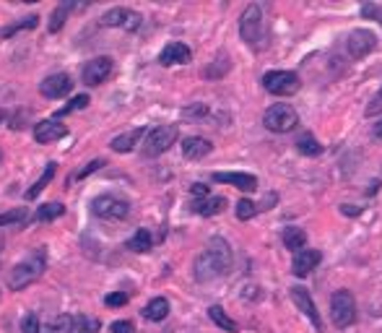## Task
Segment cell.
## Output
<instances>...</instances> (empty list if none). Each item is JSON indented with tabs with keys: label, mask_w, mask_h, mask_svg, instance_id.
<instances>
[{
	"label": "cell",
	"mask_w": 382,
	"mask_h": 333,
	"mask_svg": "<svg viewBox=\"0 0 382 333\" xmlns=\"http://www.w3.org/2000/svg\"><path fill=\"white\" fill-rule=\"evenodd\" d=\"M232 268V248L224 237H213L209 239L206 250L195 258V266H193V274H195L198 281H213L219 276L229 274Z\"/></svg>",
	"instance_id": "obj_1"
},
{
	"label": "cell",
	"mask_w": 382,
	"mask_h": 333,
	"mask_svg": "<svg viewBox=\"0 0 382 333\" xmlns=\"http://www.w3.org/2000/svg\"><path fill=\"white\" fill-rule=\"evenodd\" d=\"M45 263H47V253L45 248H39V253H34L32 258H26V261L13 266V271L8 274V286H11L13 292H21L26 286H32L42 276V271H45Z\"/></svg>",
	"instance_id": "obj_2"
},
{
	"label": "cell",
	"mask_w": 382,
	"mask_h": 333,
	"mask_svg": "<svg viewBox=\"0 0 382 333\" xmlns=\"http://www.w3.org/2000/svg\"><path fill=\"white\" fill-rule=\"evenodd\" d=\"M240 36L250 47H260L263 45L266 34H263V8L260 6L250 3L242 11V16H240Z\"/></svg>",
	"instance_id": "obj_3"
},
{
	"label": "cell",
	"mask_w": 382,
	"mask_h": 333,
	"mask_svg": "<svg viewBox=\"0 0 382 333\" xmlns=\"http://www.w3.org/2000/svg\"><path fill=\"white\" fill-rule=\"evenodd\" d=\"M180 138V131H177V125H156L153 131H149L146 136V141H143V156H162L164 151H169L174 143Z\"/></svg>",
	"instance_id": "obj_4"
},
{
	"label": "cell",
	"mask_w": 382,
	"mask_h": 333,
	"mask_svg": "<svg viewBox=\"0 0 382 333\" xmlns=\"http://www.w3.org/2000/svg\"><path fill=\"white\" fill-rule=\"evenodd\" d=\"M92 214L99 216V219H107V222H120V219L130 216V203L120 195L105 193V195H96L92 201Z\"/></svg>",
	"instance_id": "obj_5"
},
{
	"label": "cell",
	"mask_w": 382,
	"mask_h": 333,
	"mask_svg": "<svg viewBox=\"0 0 382 333\" xmlns=\"http://www.w3.org/2000/svg\"><path fill=\"white\" fill-rule=\"evenodd\" d=\"M330 318H333L336 328H348L357 323V302L348 289H338L330 297Z\"/></svg>",
	"instance_id": "obj_6"
},
{
	"label": "cell",
	"mask_w": 382,
	"mask_h": 333,
	"mask_svg": "<svg viewBox=\"0 0 382 333\" xmlns=\"http://www.w3.org/2000/svg\"><path fill=\"white\" fill-rule=\"evenodd\" d=\"M263 125L270 133H291L299 125V115L291 105H273L263 115Z\"/></svg>",
	"instance_id": "obj_7"
},
{
	"label": "cell",
	"mask_w": 382,
	"mask_h": 333,
	"mask_svg": "<svg viewBox=\"0 0 382 333\" xmlns=\"http://www.w3.org/2000/svg\"><path fill=\"white\" fill-rule=\"evenodd\" d=\"M263 89H266L268 94L291 96L301 89V81L294 71H270L263 76Z\"/></svg>",
	"instance_id": "obj_8"
},
{
	"label": "cell",
	"mask_w": 382,
	"mask_h": 333,
	"mask_svg": "<svg viewBox=\"0 0 382 333\" xmlns=\"http://www.w3.org/2000/svg\"><path fill=\"white\" fill-rule=\"evenodd\" d=\"M102 26L107 29H125V32H138L143 26V16L130 8H109L102 16Z\"/></svg>",
	"instance_id": "obj_9"
},
{
	"label": "cell",
	"mask_w": 382,
	"mask_h": 333,
	"mask_svg": "<svg viewBox=\"0 0 382 333\" xmlns=\"http://www.w3.org/2000/svg\"><path fill=\"white\" fill-rule=\"evenodd\" d=\"M112 71H115V60L107 58V55H99V58H92L83 65L81 78L86 86H99V83H105L112 76Z\"/></svg>",
	"instance_id": "obj_10"
},
{
	"label": "cell",
	"mask_w": 382,
	"mask_h": 333,
	"mask_svg": "<svg viewBox=\"0 0 382 333\" xmlns=\"http://www.w3.org/2000/svg\"><path fill=\"white\" fill-rule=\"evenodd\" d=\"M291 302L297 305V310H299V312L304 315V318H307V321L312 323L315 331L325 333V325H323V318H320V312H317V305L312 302L310 292H307L304 286H294V289H291Z\"/></svg>",
	"instance_id": "obj_11"
},
{
	"label": "cell",
	"mask_w": 382,
	"mask_h": 333,
	"mask_svg": "<svg viewBox=\"0 0 382 333\" xmlns=\"http://www.w3.org/2000/svg\"><path fill=\"white\" fill-rule=\"evenodd\" d=\"M346 47L351 58H367L372 50L377 47V36L372 34L370 29H354L346 39Z\"/></svg>",
	"instance_id": "obj_12"
},
{
	"label": "cell",
	"mask_w": 382,
	"mask_h": 333,
	"mask_svg": "<svg viewBox=\"0 0 382 333\" xmlns=\"http://www.w3.org/2000/svg\"><path fill=\"white\" fill-rule=\"evenodd\" d=\"M70 89H73V78L68 73H52V76H47L45 81L39 83V92L47 99H60V96L68 94Z\"/></svg>",
	"instance_id": "obj_13"
},
{
	"label": "cell",
	"mask_w": 382,
	"mask_h": 333,
	"mask_svg": "<svg viewBox=\"0 0 382 333\" xmlns=\"http://www.w3.org/2000/svg\"><path fill=\"white\" fill-rule=\"evenodd\" d=\"M320 261H323V253L320 250H301V253H297L294 255V261H291V274L299 276V279H304V276H310L320 266Z\"/></svg>",
	"instance_id": "obj_14"
},
{
	"label": "cell",
	"mask_w": 382,
	"mask_h": 333,
	"mask_svg": "<svg viewBox=\"0 0 382 333\" xmlns=\"http://www.w3.org/2000/svg\"><path fill=\"white\" fill-rule=\"evenodd\" d=\"M213 182H224V185H234L242 193L257 191V178L247 175V172H213Z\"/></svg>",
	"instance_id": "obj_15"
},
{
	"label": "cell",
	"mask_w": 382,
	"mask_h": 333,
	"mask_svg": "<svg viewBox=\"0 0 382 333\" xmlns=\"http://www.w3.org/2000/svg\"><path fill=\"white\" fill-rule=\"evenodd\" d=\"M68 133V128L60 122V120H42V122H36L34 125V141L36 143H52V141H60L63 136Z\"/></svg>",
	"instance_id": "obj_16"
},
{
	"label": "cell",
	"mask_w": 382,
	"mask_h": 333,
	"mask_svg": "<svg viewBox=\"0 0 382 333\" xmlns=\"http://www.w3.org/2000/svg\"><path fill=\"white\" fill-rule=\"evenodd\" d=\"M190 58H193V50L187 47V45H182V42H169L162 50L159 63L162 65H185V63H190Z\"/></svg>",
	"instance_id": "obj_17"
},
{
	"label": "cell",
	"mask_w": 382,
	"mask_h": 333,
	"mask_svg": "<svg viewBox=\"0 0 382 333\" xmlns=\"http://www.w3.org/2000/svg\"><path fill=\"white\" fill-rule=\"evenodd\" d=\"M143 136H149L143 128H133V131H127V133H120V136H115V138L109 141V149L117 151V154H130V151L140 143Z\"/></svg>",
	"instance_id": "obj_18"
},
{
	"label": "cell",
	"mask_w": 382,
	"mask_h": 333,
	"mask_svg": "<svg viewBox=\"0 0 382 333\" xmlns=\"http://www.w3.org/2000/svg\"><path fill=\"white\" fill-rule=\"evenodd\" d=\"M211 151H213V143H211L209 138H203V136H190V138L182 141V156H185V159L198 162V159L209 156Z\"/></svg>",
	"instance_id": "obj_19"
},
{
	"label": "cell",
	"mask_w": 382,
	"mask_h": 333,
	"mask_svg": "<svg viewBox=\"0 0 382 333\" xmlns=\"http://www.w3.org/2000/svg\"><path fill=\"white\" fill-rule=\"evenodd\" d=\"M190 208H193V214H198V216H216L226 208V198H221V195H211V198L195 201Z\"/></svg>",
	"instance_id": "obj_20"
},
{
	"label": "cell",
	"mask_w": 382,
	"mask_h": 333,
	"mask_svg": "<svg viewBox=\"0 0 382 333\" xmlns=\"http://www.w3.org/2000/svg\"><path fill=\"white\" fill-rule=\"evenodd\" d=\"M167 315H169V299L167 297H153L149 305L143 308V318L151 323H162Z\"/></svg>",
	"instance_id": "obj_21"
},
{
	"label": "cell",
	"mask_w": 382,
	"mask_h": 333,
	"mask_svg": "<svg viewBox=\"0 0 382 333\" xmlns=\"http://www.w3.org/2000/svg\"><path fill=\"white\" fill-rule=\"evenodd\" d=\"M281 239H284L286 250H291L294 255L301 253L304 245H307V235H304V229H299V226H286V229H284V235H281Z\"/></svg>",
	"instance_id": "obj_22"
},
{
	"label": "cell",
	"mask_w": 382,
	"mask_h": 333,
	"mask_svg": "<svg viewBox=\"0 0 382 333\" xmlns=\"http://www.w3.org/2000/svg\"><path fill=\"white\" fill-rule=\"evenodd\" d=\"M55 172H58V164H55V162H50V164L45 166V172H42V175H39V178H36V182H34V185H32V188H29V191H26V198H29V201H34L36 195H39V193L45 191L47 185H50V182H52V180H55Z\"/></svg>",
	"instance_id": "obj_23"
},
{
	"label": "cell",
	"mask_w": 382,
	"mask_h": 333,
	"mask_svg": "<svg viewBox=\"0 0 382 333\" xmlns=\"http://www.w3.org/2000/svg\"><path fill=\"white\" fill-rule=\"evenodd\" d=\"M36 24H39V16H23L21 21L6 26V29L0 32V36H3V39H11V36L21 34V32H32V29H36Z\"/></svg>",
	"instance_id": "obj_24"
},
{
	"label": "cell",
	"mask_w": 382,
	"mask_h": 333,
	"mask_svg": "<svg viewBox=\"0 0 382 333\" xmlns=\"http://www.w3.org/2000/svg\"><path fill=\"white\" fill-rule=\"evenodd\" d=\"M294 146H297V151L304 154V156H320L323 154V146H320V141L315 138L312 133H304V136H299Z\"/></svg>",
	"instance_id": "obj_25"
},
{
	"label": "cell",
	"mask_w": 382,
	"mask_h": 333,
	"mask_svg": "<svg viewBox=\"0 0 382 333\" xmlns=\"http://www.w3.org/2000/svg\"><path fill=\"white\" fill-rule=\"evenodd\" d=\"M65 214V206L58 201H50V203H42L39 208H36L34 214V222H52V219H58V216Z\"/></svg>",
	"instance_id": "obj_26"
},
{
	"label": "cell",
	"mask_w": 382,
	"mask_h": 333,
	"mask_svg": "<svg viewBox=\"0 0 382 333\" xmlns=\"http://www.w3.org/2000/svg\"><path fill=\"white\" fill-rule=\"evenodd\" d=\"M45 333H76V318L73 315H58L52 321L47 323V331Z\"/></svg>",
	"instance_id": "obj_27"
},
{
	"label": "cell",
	"mask_w": 382,
	"mask_h": 333,
	"mask_svg": "<svg viewBox=\"0 0 382 333\" xmlns=\"http://www.w3.org/2000/svg\"><path fill=\"white\" fill-rule=\"evenodd\" d=\"M151 245H153V237H151L149 229H138L133 237L127 239V250H133V253H149Z\"/></svg>",
	"instance_id": "obj_28"
},
{
	"label": "cell",
	"mask_w": 382,
	"mask_h": 333,
	"mask_svg": "<svg viewBox=\"0 0 382 333\" xmlns=\"http://www.w3.org/2000/svg\"><path fill=\"white\" fill-rule=\"evenodd\" d=\"M209 318H211L213 323H216L219 328H224V331L237 333V323H234L232 318H229V315L224 312V308H219V305H213V308H209Z\"/></svg>",
	"instance_id": "obj_29"
},
{
	"label": "cell",
	"mask_w": 382,
	"mask_h": 333,
	"mask_svg": "<svg viewBox=\"0 0 382 333\" xmlns=\"http://www.w3.org/2000/svg\"><path fill=\"white\" fill-rule=\"evenodd\" d=\"M226 71H229V55H226V52H221L219 58L213 60L209 68L203 71V76H206V78H221Z\"/></svg>",
	"instance_id": "obj_30"
},
{
	"label": "cell",
	"mask_w": 382,
	"mask_h": 333,
	"mask_svg": "<svg viewBox=\"0 0 382 333\" xmlns=\"http://www.w3.org/2000/svg\"><path fill=\"white\" fill-rule=\"evenodd\" d=\"M70 8H76V6H73V3H63L60 8H55V11H52V16H50V32H52V34H55V32H60V29L65 26V16H68Z\"/></svg>",
	"instance_id": "obj_31"
},
{
	"label": "cell",
	"mask_w": 382,
	"mask_h": 333,
	"mask_svg": "<svg viewBox=\"0 0 382 333\" xmlns=\"http://www.w3.org/2000/svg\"><path fill=\"white\" fill-rule=\"evenodd\" d=\"M89 102H92V99H89V94L73 96V99H70L65 107L55 112V120H58V118H65V115H70V112H76V109H86V107H89Z\"/></svg>",
	"instance_id": "obj_32"
},
{
	"label": "cell",
	"mask_w": 382,
	"mask_h": 333,
	"mask_svg": "<svg viewBox=\"0 0 382 333\" xmlns=\"http://www.w3.org/2000/svg\"><path fill=\"white\" fill-rule=\"evenodd\" d=\"M99 328H102V323L94 318H83V315L76 318V333H99Z\"/></svg>",
	"instance_id": "obj_33"
},
{
	"label": "cell",
	"mask_w": 382,
	"mask_h": 333,
	"mask_svg": "<svg viewBox=\"0 0 382 333\" xmlns=\"http://www.w3.org/2000/svg\"><path fill=\"white\" fill-rule=\"evenodd\" d=\"M26 219V208H11L6 214H0V226H8V224H19Z\"/></svg>",
	"instance_id": "obj_34"
},
{
	"label": "cell",
	"mask_w": 382,
	"mask_h": 333,
	"mask_svg": "<svg viewBox=\"0 0 382 333\" xmlns=\"http://www.w3.org/2000/svg\"><path fill=\"white\" fill-rule=\"evenodd\" d=\"M209 112H211L209 105H193V107L182 109V118H187V120H203L206 115H209Z\"/></svg>",
	"instance_id": "obj_35"
},
{
	"label": "cell",
	"mask_w": 382,
	"mask_h": 333,
	"mask_svg": "<svg viewBox=\"0 0 382 333\" xmlns=\"http://www.w3.org/2000/svg\"><path fill=\"white\" fill-rule=\"evenodd\" d=\"M255 211H257V206H255L253 201H247V198H242V201L237 203V216H240L242 222H247V219H253Z\"/></svg>",
	"instance_id": "obj_36"
},
{
	"label": "cell",
	"mask_w": 382,
	"mask_h": 333,
	"mask_svg": "<svg viewBox=\"0 0 382 333\" xmlns=\"http://www.w3.org/2000/svg\"><path fill=\"white\" fill-rule=\"evenodd\" d=\"M102 166H107L105 159H94V162H89V164L83 166V169H78V172H76V175H73L70 180H83V178H89L92 172H96V169H102Z\"/></svg>",
	"instance_id": "obj_37"
},
{
	"label": "cell",
	"mask_w": 382,
	"mask_h": 333,
	"mask_svg": "<svg viewBox=\"0 0 382 333\" xmlns=\"http://www.w3.org/2000/svg\"><path fill=\"white\" fill-rule=\"evenodd\" d=\"M21 333H39V318H36V312H26L21 318Z\"/></svg>",
	"instance_id": "obj_38"
},
{
	"label": "cell",
	"mask_w": 382,
	"mask_h": 333,
	"mask_svg": "<svg viewBox=\"0 0 382 333\" xmlns=\"http://www.w3.org/2000/svg\"><path fill=\"white\" fill-rule=\"evenodd\" d=\"M382 112V86H380V92L372 96V102L367 105V118H377Z\"/></svg>",
	"instance_id": "obj_39"
},
{
	"label": "cell",
	"mask_w": 382,
	"mask_h": 333,
	"mask_svg": "<svg viewBox=\"0 0 382 333\" xmlns=\"http://www.w3.org/2000/svg\"><path fill=\"white\" fill-rule=\"evenodd\" d=\"M107 308H123L127 305V294L125 292H112V294H107Z\"/></svg>",
	"instance_id": "obj_40"
},
{
	"label": "cell",
	"mask_w": 382,
	"mask_h": 333,
	"mask_svg": "<svg viewBox=\"0 0 382 333\" xmlns=\"http://www.w3.org/2000/svg\"><path fill=\"white\" fill-rule=\"evenodd\" d=\"M109 331L112 333H136V325L130 321H115L109 325Z\"/></svg>",
	"instance_id": "obj_41"
},
{
	"label": "cell",
	"mask_w": 382,
	"mask_h": 333,
	"mask_svg": "<svg viewBox=\"0 0 382 333\" xmlns=\"http://www.w3.org/2000/svg\"><path fill=\"white\" fill-rule=\"evenodd\" d=\"M190 193H193V195H195V198H200V201H203V198H211L209 188H206V185H203V182H195V185H193V188H190Z\"/></svg>",
	"instance_id": "obj_42"
},
{
	"label": "cell",
	"mask_w": 382,
	"mask_h": 333,
	"mask_svg": "<svg viewBox=\"0 0 382 333\" xmlns=\"http://www.w3.org/2000/svg\"><path fill=\"white\" fill-rule=\"evenodd\" d=\"M361 13H364V16H377V19L382 21V11L380 8H374V6H364V11Z\"/></svg>",
	"instance_id": "obj_43"
},
{
	"label": "cell",
	"mask_w": 382,
	"mask_h": 333,
	"mask_svg": "<svg viewBox=\"0 0 382 333\" xmlns=\"http://www.w3.org/2000/svg\"><path fill=\"white\" fill-rule=\"evenodd\" d=\"M341 211H343L346 216H359L361 214V208H357V206H348V203L346 206H341Z\"/></svg>",
	"instance_id": "obj_44"
},
{
	"label": "cell",
	"mask_w": 382,
	"mask_h": 333,
	"mask_svg": "<svg viewBox=\"0 0 382 333\" xmlns=\"http://www.w3.org/2000/svg\"><path fill=\"white\" fill-rule=\"evenodd\" d=\"M374 138H380V141H382V120L377 122V125H374Z\"/></svg>",
	"instance_id": "obj_45"
},
{
	"label": "cell",
	"mask_w": 382,
	"mask_h": 333,
	"mask_svg": "<svg viewBox=\"0 0 382 333\" xmlns=\"http://www.w3.org/2000/svg\"><path fill=\"white\" fill-rule=\"evenodd\" d=\"M3 120H6V109H0V125H3Z\"/></svg>",
	"instance_id": "obj_46"
}]
</instances>
